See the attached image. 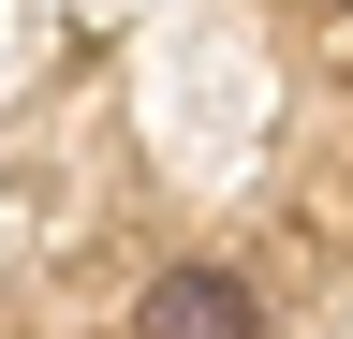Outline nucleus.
Instances as JSON below:
<instances>
[{"label":"nucleus","instance_id":"nucleus-1","mask_svg":"<svg viewBox=\"0 0 353 339\" xmlns=\"http://www.w3.org/2000/svg\"><path fill=\"white\" fill-rule=\"evenodd\" d=\"M132 339H265V310H250L236 266H162L148 310H132Z\"/></svg>","mask_w":353,"mask_h":339}]
</instances>
